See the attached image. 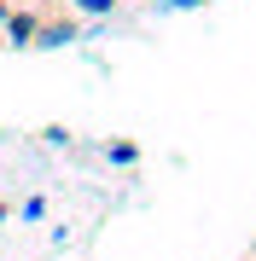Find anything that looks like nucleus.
I'll return each mask as SVG.
<instances>
[{
    "label": "nucleus",
    "instance_id": "nucleus-1",
    "mask_svg": "<svg viewBox=\"0 0 256 261\" xmlns=\"http://www.w3.org/2000/svg\"><path fill=\"white\" fill-rule=\"evenodd\" d=\"M70 41H82L76 18H47V23L35 29V47H70Z\"/></svg>",
    "mask_w": 256,
    "mask_h": 261
},
{
    "label": "nucleus",
    "instance_id": "nucleus-2",
    "mask_svg": "<svg viewBox=\"0 0 256 261\" xmlns=\"http://www.w3.org/2000/svg\"><path fill=\"white\" fill-rule=\"evenodd\" d=\"M35 29H41V18H35V12H12V18H6V41H12V47H35Z\"/></svg>",
    "mask_w": 256,
    "mask_h": 261
},
{
    "label": "nucleus",
    "instance_id": "nucleus-3",
    "mask_svg": "<svg viewBox=\"0 0 256 261\" xmlns=\"http://www.w3.org/2000/svg\"><path fill=\"white\" fill-rule=\"evenodd\" d=\"M70 6H76V12H87V18H111L123 0H70Z\"/></svg>",
    "mask_w": 256,
    "mask_h": 261
},
{
    "label": "nucleus",
    "instance_id": "nucleus-4",
    "mask_svg": "<svg viewBox=\"0 0 256 261\" xmlns=\"http://www.w3.org/2000/svg\"><path fill=\"white\" fill-rule=\"evenodd\" d=\"M192 6H210V0H152V12H192Z\"/></svg>",
    "mask_w": 256,
    "mask_h": 261
},
{
    "label": "nucleus",
    "instance_id": "nucleus-5",
    "mask_svg": "<svg viewBox=\"0 0 256 261\" xmlns=\"http://www.w3.org/2000/svg\"><path fill=\"white\" fill-rule=\"evenodd\" d=\"M105 157H111V163H134V157H140V151H134L128 140H117V145H105Z\"/></svg>",
    "mask_w": 256,
    "mask_h": 261
},
{
    "label": "nucleus",
    "instance_id": "nucleus-6",
    "mask_svg": "<svg viewBox=\"0 0 256 261\" xmlns=\"http://www.w3.org/2000/svg\"><path fill=\"white\" fill-rule=\"evenodd\" d=\"M6 18H12V6H6V0H0V29H6Z\"/></svg>",
    "mask_w": 256,
    "mask_h": 261
},
{
    "label": "nucleus",
    "instance_id": "nucleus-7",
    "mask_svg": "<svg viewBox=\"0 0 256 261\" xmlns=\"http://www.w3.org/2000/svg\"><path fill=\"white\" fill-rule=\"evenodd\" d=\"M0 221H6V203H0Z\"/></svg>",
    "mask_w": 256,
    "mask_h": 261
},
{
    "label": "nucleus",
    "instance_id": "nucleus-8",
    "mask_svg": "<svg viewBox=\"0 0 256 261\" xmlns=\"http://www.w3.org/2000/svg\"><path fill=\"white\" fill-rule=\"evenodd\" d=\"M245 261H256V255H245Z\"/></svg>",
    "mask_w": 256,
    "mask_h": 261
}]
</instances>
